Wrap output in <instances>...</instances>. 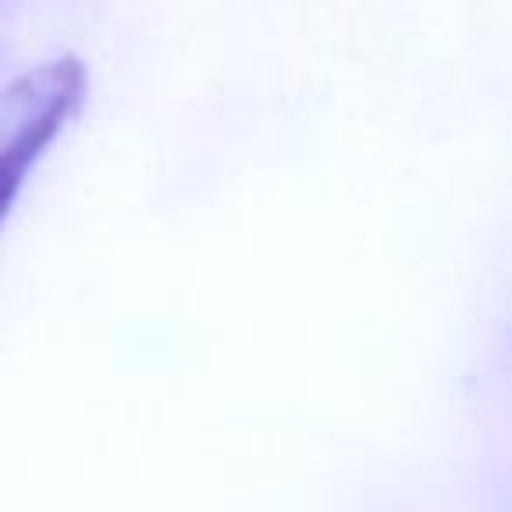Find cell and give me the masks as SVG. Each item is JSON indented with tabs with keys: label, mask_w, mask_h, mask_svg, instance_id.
<instances>
[{
	"label": "cell",
	"mask_w": 512,
	"mask_h": 512,
	"mask_svg": "<svg viewBox=\"0 0 512 512\" xmlns=\"http://www.w3.org/2000/svg\"><path fill=\"white\" fill-rule=\"evenodd\" d=\"M88 71L78 57H53L0 88V228L11 218L25 179L50 144L78 120Z\"/></svg>",
	"instance_id": "6da1fadb"
}]
</instances>
